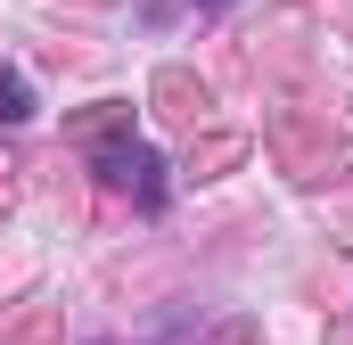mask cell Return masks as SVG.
<instances>
[{
  "instance_id": "1",
  "label": "cell",
  "mask_w": 353,
  "mask_h": 345,
  "mask_svg": "<svg viewBox=\"0 0 353 345\" xmlns=\"http://www.w3.org/2000/svg\"><path fill=\"white\" fill-rule=\"evenodd\" d=\"M99 172H107L115 189H140V206H148V214L165 206V181H157V172H165V157H157V148H140V140H123V148H99Z\"/></svg>"
},
{
  "instance_id": "3",
  "label": "cell",
  "mask_w": 353,
  "mask_h": 345,
  "mask_svg": "<svg viewBox=\"0 0 353 345\" xmlns=\"http://www.w3.org/2000/svg\"><path fill=\"white\" fill-rule=\"evenodd\" d=\"M205 8H230V0H205Z\"/></svg>"
},
{
  "instance_id": "2",
  "label": "cell",
  "mask_w": 353,
  "mask_h": 345,
  "mask_svg": "<svg viewBox=\"0 0 353 345\" xmlns=\"http://www.w3.org/2000/svg\"><path fill=\"white\" fill-rule=\"evenodd\" d=\"M25 115H33V90L17 66H0V124H25Z\"/></svg>"
}]
</instances>
